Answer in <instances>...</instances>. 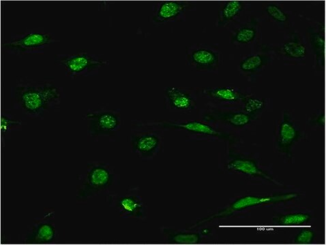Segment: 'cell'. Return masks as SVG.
<instances>
[{"label":"cell","instance_id":"cell-1","mask_svg":"<svg viewBox=\"0 0 326 245\" xmlns=\"http://www.w3.org/2000/svg\"><path fill=\"white\" fill-rule=\"evenodd\" d=\"M58 90L51 84L26 86L18 92V100L25 111L37 114L58 100Z\"/></svg>","mask_w":326,"mask_h":245},{"label":"cell","instance_id":"cell-2","mask_svg":"<svg viewBox=\"0 0 326 245\" xmlns=\"http://www.w3.org/2000/svg\"><path fill=\"white\" fill-rule=\"evenodd\" d=\"M298 195L296 194H286V195L273 196V197H253V196H248L239 199L238 201L232 204L228 208L225 209L224 211L214 214L213 216L200 221L197 224L194 225L192 228H195L199 225L202 224L207 221L212 220L216 217H223L225 216L230 215L233 212L242 209L248 208V207L255 206V205L262 204L277 203V202L286 201L289 200L294 199Z\"/></svg>","mask_w":326,"mask_h":245},{"label":"cell","instance_id":"cell-3","mask_svg":"<svg viewBox=\"0 0 326 245\" xmlns=\"http://www.w3.org/2000/svg\"><path fill=\"white\" fill-rule=\"evenodd\" d=\"M53 42V39L48 34L34 32L25 36L21 39L6 43L5 47L19 51H26L41 47Z\"/></svg>","mask_w":326,"mask_h":245},{"label":"cell","instance_id":"cell-4","mask_svg":"<svg viewBox=\"0 0 326 245\" xmlns=\"http://www.w3.org/2000/svg\"><path fill=\"white\" fill-rule=\"evenodd\" d=\"M61 64L64 65L66 70L72 75H77L84 73V71L96 67V66H102L104 62L101 61L96 60L92 58L87 54H77L66 57L61 61Z\"/></svg>","mask_w":326,"mask_h":245},{"label":"cell","instance_id":"cell-5","mask_svg":"<svg viewBox=\"0 0 326 245\" xmlns=\"http://www.w3.org/2000/svg\"><path fill=\"white\" fill-rule=\"evenodd\" d=\"M87 118L92 121L97 128L100 131L114 130L120 124L118 117L111 112L92 113V114L88 115Z\"/></svg>","mask_w":326,"mask_h":245},{"label":"cell","instance_id":"cell-6","mask_svg":"<svg viewBox=\"0 0 326 245\" xmlns=\"http://www.w3.org/2000/svg\"><path fill=\"white\" fill-rule=\"evenodd\" d=\"M185 8L183 3L177 1H165L160 5L158 12L154 17V21L156 23H161L168 21L176 17Z\"/></svg>","mask_w":326,"mask_h":245},{"label":"cell","instance_id":"cell-7","mask_svg":"<svg viewBox=\"0 0 326 245\" xmlns=\"http://www.w3.org/2000/svg\"><path fill=\"white\" fill-rule=\"evenodd\" d=\"M110 174L105 167L97 166L93 167L88 174V181L93 188H102L109 183Z\"/></svg>","mask_w":326,"mask_h":245},{"label":"cell","instance_id":"cell-8","mask_svg":"<svg viewBox=\"0 0 326 245\" xmlns=\"http://www.w3.org/2000/svg\"><path fill=\"white\" fill-rule=\"evenodd\" d=\"M228 168L230 170L238 171V172L245 173V174H250V175L263 176V177L275 181L259 170L253 162L248 161V160H235L229 163Z\"/></svg>","mask_w":326,"mask_h":245},{"label":"cell","instance_id":"cell-9","mask_svg":"<svg viewBox=\"0 0 326 245\" xmlns=\"http://www.w3.org/2000/svg\"><path fill=\"white\" fill-rule=\"evenodd\" d=\"M159 144L157 136L154 134H143L138 137L133 142L135 149L138 152L145 154L155 150Z\"/></svg>","mask_w":326,"mask_h":245},{"label":"cell","instance_id":"cell-10","mask_svg":"<svg viewBox=\"0 0 326 245\" xmlns=\"http://www.w3.org/2000/svg\"><path fill=\"white\" fill-rule=\"evenodd\" d=\"M169 126L176 127V128H180L186 129L190 131H193L195 133H200V134L210 135V136H220L222 135L221 133L215 130L212 127L202 122H186L184 124H174V123H166Z\"/></svg>","mask_w":326,"mask_h":245},{"label":"cell","instance_id":"cell-11","mask_svg":"<svg viewBox=\"0 0 326 245\" xmlns=\"http://www.w3.org/2000/svg\"><path fill=\"white\" fill-rule=\"evenodd\" d=\"M167 94L173 105L177 109H188L192 105L190 97L176 88H169L167 91Z\"/></svg>","mask_w":326,"mask_h":245},{"label":"cell","instance_id":"cell-12","mask_svg":"<svg viewBox=\"0 0 326 245\" xmlns=\"http://www.w3.org/2000/svg\"><path fill=\"white\" fill-rule=\"evenodd\" d=\"M120 208L126 213L135 215L141 211L142 204L141 202L132 196L124 197L119 202Z\"/></svg>","mask_w":326,"mask_h":245},{"label":"cell","instance_id":"cell-13","mask_svg":"<svg viewBox=\"0 0 326 245\" xmlns=\"http://www.w3.org/2000/svg\"><path fill=\"white\" fill-rule=\"evenodd\" d=\"M192 59L196 64L201 66H210L214 64L216 56L210 50L200 49L194 52Z\"/></svg>","mask_w":326,"mask_h":245},{"label":"cell","instance_id":"cell-14","mask_svg":"<svg viewBox=\"0 0 326 245\" xmlns=\"http://www.w3.org/2000/svg\"><path fill=\"white\" fill-rule=\"evenodd\" d=\"M209 93L213 98L224 101H236L241 98L238 93L229 88H218L211 90Z\"/></svg>","mask_w":326,"mask_h":245},{"label":"cell","instance_id":"cell-15","mask_svg":"<svg viewBox=\"0 0 326 245\" xmlns=\"http://www.w3.org/2000/svg\"><path fill=\"white\" fill-rule=\"evenodd\" d=\"M55 230L51 225L45 223L38 228L36 234V239L39 242H49L53 239Z\"/></svg>","mask_w":326,"mask_h":245},{"label":"cell","instance_id":"cell-16","mask_svg":"<svg viewBox=\"0 0 326 245\" xmlns=\"http://www.w3.org/2000/svg\"><path fill=\"white\" fill-rule=\"evenodd\" d=\"M284 53L294 58H301L306 55V48L298 42H290L284 45Z\"/></svg>","mask_w":326,"mask_h":245},{"label":"cell","instance_id":"cell-17","mask_svg":"<svg viewBox=\"0 0 326 245\" xmlns=\"http://www.w3.org/2000/svg\"><path fill=\"white\" fill-rule=\"evenodd\" d=\"M242 9V3L239 1H230L225 5L222 11V17L224 20L233 19Z\"/></svg>","mask_w":326,"mask_h":245},{"label":"cell","instance_id":"cell-18","mask_svg":"<svg viewBox=\"0 0 326 245\" xmlns=\"http://www.w3.org/2000/svg\"><path fill=\"white\" fill-rule=\"evenodd\" d=\"M309 216L304 214H288L279 219V223L284 226L301 224L309 220Z\"/></svg>","mask_w":326,"mask_h":245},{"label":"cell","instance_id":"cell-19","mask_svg":"<svg viewBox=\"0 0 326 245\" xmlns=\"http://www.w3.org/2000/svg\"><path fill=\"white\" fill-rule=\"evenodd\" d=\"M280 141L282 145H288L294 139L296 131L291 124L284 122L280 129Z\"/></svg>","mask_w":326,"mask_h":245},{"label":"cell","instance_id":"cell-20","mask_svg":"<svg viewBox=\"0 0 326 245\" xmlns=\"http://www.w3.org/2000/svg\"><path fill=\"white\" fill-rule=\"evenodd\" d=\"M173 240L178 244L192 245L199 242V237L194 234H178L173 237Z\"/></svg>","mask_w":326,"mask_h":245},{"label":"cell","instance_id":"cell-21","mask_svg":"<svg viewBox=\"0 0 326 245\" xmlns=\"http://www.w3.org/2000/svg\"><path fill=\"white\" fill-rule=\"evenodd\" d=\"M262 60L260 56L253 55L245 59L241 64V68L245 71H250L259 67L262 65Z\"/></svg>","mask_w":326,"mask_h":245},{"label":"cell","instance_id":"cell-22","mask_svg":"<svg viewBox=\"0 0 326 245\" xmlns=\"http://www.w3.org/2000/svg\"><path fill=\"white\" fill-rule=\"evenodd\" d=\"M255 36V30L250 28L242 29L235 36V41L239 43H248L254 39Z\"/></svg>","mask_w":326,"mask_h":245},{"label":"cell","instance_id":"cell-23","mask_svg":"<svg viewBox=\"0 0 326 245\" xmlns=\"http://www.w3.org/2000/svg\"><path fill=\"white\" fill-rule=\"evenodd\" d=\"M228 121L232 125L236 126H242L247 124L249 122V117L242 113H237V114L231 115L228 117Z\"/></svg>","mask_w":326,"mask_h":245},{"label":"cell","instance_id":"cell-24","mask_svg":"<svg viewBox=\"0 0 326 245\" xmlns=\"http://www.w3.org/2000/svg\"><path fill=\"white\" fill-rule=\"evenodd\" d=\"M267 10L268 14L277 21H280V22H284L287 21V16L279 7L270 5L268 6Z\"/></svg>","mask_w":326,"mask_h":245},{"label":"cell","instance_id":"cell-25","mask_svg":"<svg viewBox=\"0 0 326 245\" xmlns=\"http://www.w3.org/2000/svg\"><path fill=\"white\" fill-rule=\"evenodd\" d=\"M313 238V233L311 230H304L297 237L295 240V243L298 244H309L312 241Z\"/></svg>","mask_w":326,"mask_h":245},{"label":"cell","instance_id":"cell-26","mask_svg":"<svg viewBox=\"0 0 326 245\" xmlns=\"http://www.w3.org/2000/svg\"><path fill=\"white\" fill-rule=\"evenodd\" d=\"M17 124L20 125L21 122L10 120V119L7 118L6 117H1V124H0L1 133L7 132L12 125H17Z\"/></svg>","mask_w":326,"mask_h":245},{"label":"cell","instance_id":"cell-27","mask_svg":"<svg viewBox=\"0 0 326 245\" xmlns=\"http://www.w3.org/2000/svg\"><path fill=\"white\" fill-rule=\"evenodd\" d=\"M263 106H264V103L262 101L256 100V99H250L246 103V111L250 113V112L261 109L263 107Z\"/></svg>","mask_w":326,"mask_h":245}]
</instances>
